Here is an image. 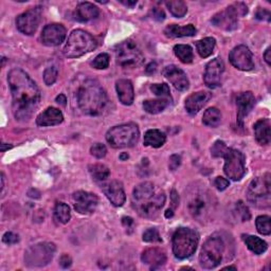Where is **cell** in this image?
<instances>
[{
  "mask_svg": "<svg viewBox=\"0 0 271 271\" xmlns=\"http://www.w3.org/2000/svg\"><path fill=\"white\" fill-rule=\"evenodd\" d=\"M8 82L12 94V108L15 119L28 121L39 105L40 93L36 83L28 73L18 68L9 72Z\"/></svg>",
  "mask_w": 271,
  "mask_h": 271,
  "instance_id": "6da1fadb",
  "label": "cell"
},
{
  "mask_svg": "<svg viewBox=\"0 0 271 271\" xmlns=\"http://www.w3.org/2000/svg\"><path fill=\"white\" fill-rule=\"evenodd\" d=\"M132 207L138 214L145 218H155L160 213L166 200L161 189H156L152 183H142L133 189Z\"/></svg>",
  "mask_w": 271,
  "mask_h": 271,
  "instance_id": "7a4b0ae2",
  "label": "cell"
},
{
  "mask_svg": "<svg viewBox=\"0 0 271 271\" xmlns=\"http://www.w3.org/2000/svg\"><path fill=\"white\" fill-rule=\"evenodd\" d=\"M76 103L84 115L98 117L103 114L108 104V98L99 82L87 78L76 92Z\"/></svg>",
  "mask_w": 271,
  "mask_h": 271,
  "instance_id": "3957f363",
  "label": "cell"
},
{
  "mask_svg": "<svg viewBox=\"0 0 271 271\" xmlns=\"http://www.w3.org/2000/svg\"><path fill=\"white\" fill-rule=\"evenodd\" d=\"M187 206L191 216L199 222L210 221L216 211L217 200L202 184H194L187 192Z\"/></svg>",
  "mask_w": 271,
  "mask_h": 271,
  "instance_id": "277c9868",
  "label": "cell"
},
{
  "mask_svg": "<svg viewBox=\"0 0 271 271\" xmlns=\"http://www.w3.org/2000/svg\"><path fill=\"white\" fill-rule=\"evenodd\" d=\"M199 243V234L191 228H178L173 235V253L179 259L193 255Z\"/></svg>",
  "mask_w": 271,
  "mask_h": 271,
  "instance_id": "5b68a950",
  "label": "cell"
},
{
  "mask_svg": "<svg viewBox=\"0 0 271 271\" xmlns=\"http://www.w3.org/2000/svg\"><path fill=\"white\" fill-rule=\"evenodd\" d=\"M97 46L98 42L92 34L83 30H74L68 37L64 47V54L66 58L76 59L94 51Z\"/></svg>",
  "mask_w": 271,
  "mask_h": 271,
  "instance_id": "8992f818",
  "label": "cell"
},
{
  "mask_svg": "<svg viewBox=\"0 0 271 271\" xmlns=\"http://www.w3.org/2000/svg\"><path fill=\"white\" fill-rule=\"evenodd\" d=\"M139 136L137 124L127 123L110 128L106 133V141L114 149L131 148L138 142Z\"/></svg>",
  "mask_w": 271,
  "mask_h": 271,
  "instance_id": "52a82bcc",
  "label": "cell"
},
{
  "mask_svg": "<svg viewBox=\"0 0 271 271\" xmlns=\"http://www.w3.org/2000/svg\"><path fill=\"white\" fill-rule=\"evenodd\" d=\"M225 251V243L220 235H213L203 244L199 264L205 269H214L220 265Z\"/></svg>",
  "mask_w": 271,
  "mask_h": 271,
  "instance_id": "ba28073f",
  "label": "cell"
},
{
  "mask_svg": "<svg viewBox=\"0 0 271 271\" xmlns=\"http://www.w3.org/2000/svg\"><path fill=\"white\" fill-rule=\"evenodd\" d=\"M247 199L252 206L259 209H267L271 205V182L270 174L253 179L247 190Z\"/></svg>",
  "mask_w": 271,
  "mask_h": 271,
  "instance_id": "9c48e42d",
  "label": "cell"
},
{
  "mask_svg": "<svg viewBox=\"0 0 271 271\" xmlns=\"http://www.w3.org/2000/svg\"><path fill=\"white\" fill-rule=\"evenodd\" d=\"M248 13V8L242 3H236L213 16L212 24L222 30L232 31L239 26V18Z\"/></svg>",
  "mask_w": 271,
  "mask_h": 271,
  "instance_id": "30bf717a",
  "label": "cell"
},
{
  "mask_svg": "<svg viewBox=\"0 0 271 271\" xmlns=\"http://www.w3.org/2000/svg\"><path fill=\"white\" fill-rule=\"evenodd\" d=\"M117 64L123 68H134L142 64L144 56L133 40L127 39L117 44L115 49Z\"/></svg>",
  "mask_w": 271,
  "mask_h": 271,
  "instance_id": "8fae6325",
  "label": "cell"
},
{
  "mask_svg": "<svg viewBox=\"0 0 271 271\" xmlns=\"http://www.w3.org/2000/svg\"><path fill=\"white\" fill-rule=\"evenodd\" d=\"M55 250L56 247L53 243L33 245L25 252V264L31 268L46 266L52 261Z\"/></svg>",
  "mask_w": 271,
  "mask_h": 271,
  "instance_id": "7c38bea8",
  "label": "cell"
},
{
  "mask_svg": "<svg viewBox=\"0 0 271 271\" xmlns=\"http://www.w3.org/2000/svg\"><path fill=\"white\" fill-rule=\"evenodd\" d=\"M223 158H224V165H223L224 174L230 179L234 180V182H239V180H241L244 177L246 173L245 155L237 150L228 149Z\"/></svg>",
  "mask_w": 271,
  "mask_h": 271,
  "instance_id": "4fadbf2b",
  "label": "cell"
},
{
  "mask_svg": "<svg viewBox=\"0 0 271 271\" xmlns=\"http://www.w3.org/2000/svg\"><path fill=\"white\" fill-rule=\"evenodd\" d=\"M41 18V8H32L16 18V27L19 32L26 35H32L35 33Z\"/></svg>",
  "mask_w": 271,
  "mask_h": 271,
  "instance_id": "5bb4252c",
  "label": "cell"
},
{
  "mask_svg": "<svg viewBox=\"0 0 271 271\" xmlns=\"http://www.w3.org/2000/svg\"><path fill=\"white\" fill-rule=\"evenodd\" d=\"M229 61L236 69L242 71H250L254 68L252 52L245 44H240L230 52Z\"/></svg>",
  "mask_w": 271,
  "mask_h": 271,
  "instance_id": "9a60e30c",
  "label": "cell"
},
{
  "mask_svg": "<svg viewBox=\"0 0 271 271\" xmlns=\"http://www.w3.org/2000/svg\"><path fill=\"white\" fill-rule=\"evenodd\" d=\"M72 201L76 212L84 214V215L94 213L99 203V199L96 194L85 191H77L73 193Z\"/></svg>",
  "mask_w": 271,
  "mask_h": 271,
  "instance_id": "2e32d148",
  "label": "cell"
},
{
  "mask_svg": "<svg viewBox=\"0 0 271 271\" xmlns=\"http://www.w3.org/2000/svg\"><path fill=\"white\" fill-rule=\"evenodd\" d=\"M224 71V64L220 58H216L210 61L207 66L203 81L209 88H217L221 84V77Z\"/></svg>",
  "mask_w": 271,
  "mask_h": 271,
  "instance_id": "e0dca14e",
  "label": "cell"
},
{
  "mask_svg": "<svg viewBox=\"0 0 271 271\" xmlns=\"http://www.w3.org/2000/svg\"><path fill=\"white\" fill-rule=\"evenodd\" d=\"M40 37L42 43L46 46H59L66 38V29L60 24L48 25L43 28Z\"/></svg>",
  "mask_w": 271,
  "mask_h": 271,
  "instance_id": "ac0fdd59",
  "label": "cell"
},
{
  "mask_svg": "<svg viewBox=\"0 0 271 271\" xmlns=\"http://www.w3.org/2000/svg\"><path fill=\"white\" fill-rule=\"evenodd\" d=\"M255 104V98L251 92L241 93L236 97V107H237V123L241 127L244 126V120L249 115Z\"/></svg>",
  "mask_w": 271,
  "mask_h": 271,
  "instance_id": "d6986e66",
  "label": "cell"
},
{
  "mask_svg": "<svg viewBox=\"0 0 271 271\" xmlns=\"http://www.w3.org/2000/svg\"><path fill=\"white\" fill-rule=\"evenodd\" d=\"M163 75L180 92H185L190 87V81L186 72L175 65L166 66L163 70Z\"/></svg>",
  "mask_w": 271,
  "mask_h": 271,
  "instance_id": "ffe728a7",
  "label": "cell"
},
{
  "mask_svg": "<svg viewBox=\"0 0 271 271\" xmlns=\"http://www.w3.org/2000/svg\"><path fill=\"white\" fill-rule=\"evenodd\" d=\"M143 264L149 265L152 269H157L163 266L166 262V253L161 248L152 247L145 249L141 255Z\"/></svg>",
  "mask_w": 271,
  "mask_h": 271,
  "instance_id": "44dd1931",
  "label": "cell"
},
{
  "mask_svg": "<svg viewBox=\"0 0 271 271\" xmlns=\"http://www.w3.org/2000/svg\"><path fill=\"white\" fill-rule=\"evenodd\" d=\"M212 98V95L208 92H198L192 94L186 100V109L190 115L194 116L201 110V108L205 106L208 101Z\"/></svg>",
  "mask_w": 271,
  "mask_h": 271,
  "instance_id": "7402d4cb",
  "label": "cell"
},
{
  "mask_svg": "<svg viewBox=\"0 0 271 271\" xmlns=\"http://www.w3.org/2000/svg\"><path fill=\"white\" fill-rule=\"evenodd\" d=\"M104 193L108 200L114 205L115 207H122L126 200L125 192H124L123 185L118 182V180H114V182L109 183L104 188Z\"/></svg>",
  "mask_w": 271,
  "mask_h": 271,
  "instance_id": "603a6c76",
  "label": "cell"
},
{
  "mask_svg": "<svg viewBox=\"0 0 271 271\" xmlns=\"http://www.w3.org/2000/svg\"><path fill=\"white\" fill-rule=\"evenodd\" d=\"M63 121H64L63 112L55 107H48L36 118V124L38 126L42 127L59 125V124H61Z\"/></svg>",
  "mask_w": 271,
  "mask_h": 271,
  "instance_id": "cb8c5ba5",
  "label": "cell"
},
{
  "mask_svg": "<svg viewBox=\"0 0 271 271\" xmlns=\"http://www.w3.org/2000/svg\"><path fill=\"white\" fill-rule=\"evenodd\" d=\"M116 90L118 98L123 105L129 106L132 104L134 99V92L132 83L129 80H119L116 82Z\"/></svg>",
  "mask_w": 271,
  "mask_h": 271,
  "instance_id": "d4e9b609",
  "label": "cell"
},
{
  "mask_svg": "<svg viewBox=\"0 0 271 271\" xmlns=\"http://www.w3.org/2000/svg\"><path fill=\"white\" fill-rule=\"evenodd\" d=\"M99 14H100V11L94 4L81 3L76 7L74 17L77 21L86 22V21L98 18Z\"/></svg>",
  "mask_w": 271,
  "mask_h": 271,
  "instance_id": "484cf974",
  "label": "cell"
},
{
  "mask_svg": "<svg viewBox=\"0 0 271 271\" xmlns=\"http://www.w3.org/2000/svg\"><path fill=\"white\" fill-rule=\"evenodd\" d=\"M270 121L269 119H261L254 124V136L255 140L261 145H268L271 140L270 131Z\"/></svg>",
  "mask_w": 271,
  "mask_h": 271,
  "instance_id": "4316f807",
  "label": "cell"
},
{
  "mask_svg": "<svg viewBox=\"0 0 271 271\" xmlns=\"http://www.w3.org/2000/svg\"><path fill=\"white\" fill-rule=\"evenodd\" d=\"M197 32L196 28L193 25H188L180 27L178 25H169L164 29L165 36L169 38L185 37V36H193Z\"/></svg>",
  "mask_w": 271,
  "mask_h": 271,
  "instance_id": "83f0119b",
  "label": "cell"
},
{
  "mask_svg": "<svg viewBox=\"0 0 271 271\" xmlns=\"http://www.w3.org/2000/svg\"><path fill=\"white\" fill-rule=\"evenodd\" d=\"M166 141V136L159 129H150L144 134V145L151 148H161Z\"/></svg>",
  "mask_w": 271,
  "mask_h": 271,
  "instance_id": "f1b7e54d",
  "label": "cell"
},
{
  "mask_svg": "<svg viewBox=\"0 0 271 271\" xmlns=\"http://www.w3.org/2000/svg\"><path fill=\"white\" fill-rule=\"evenodd\" d=\"M243 241L248 247V249L255 254H263L267 250V243L257 236L244 234L242 235Z\"/></svg>",
  "mask_w": 271,
  "mask_h": 271,
  "instance_id": "f546056e",
  "label": "cell"
},
{
  "mask_svg": "<svg viewBox=\"0 0 271 271\" xmlns=\"http://www.w3.org/2000/svg\"><path fill=\"white\" fill-rule=\"evenodd\" d=\"M169 105L167 99H158V100H146L143 102L144 110L151 115H157L162 112Z\"/></svg>",
  "mask_w": 271,
  "mask_h": 271,
  "instance_id": "4dcf8cb0",
  "label": "cell"
},
{
  "mask_svg": "<svg viewBox=\"0 0 271 271\" xmlns=\"http://www.w3.org/2000/svg\"><path fill=\"white\" fill-rule=\"evenodd\" d=\"M215 44H216L215 38L213 37L202 38L196 42L197 52L203 59L209 58V56L213 53L214 48H215Z\"/></svg>",
  "mask_w": 271,
  "mask_h": 271,
  "instance_id": "1f68e13d",
  "label": "cell"
},
{
  "mask_svg": "<svg viewBox=\"0 0 271 271\" xmlns=\"http://www.w3.org/2000/svg\"><path fill=\"white\" fill-rule=\"evenodd\" d=\"M202 122L209 127H217L221 122V112L216 107H211L206 110L202 117Z\"/></svg>",
  "mask_w": 271,
  "mask_h": 271,
  "instance_id": "d6a6232c",
  "label": "cell"
},
{
  "mask_svg": "<svg viewBox=\"0 0 271 271\" xmlns=\"http://www.w3.org/2000/svg\"><path fill=\"white\" fill-rule=\"evenodd\" d=\"M71 218V212L70 208L64 202L56 203L54 208V219L60 223H68Z\"/></svg>",
  "mask_w": 271,
  "mask_h": 271,
  "instance_id": "836d02e7",
  "label": "cell"
},
{
  "mask_svg": "<svg viewBox=\"0 0 271 271\" xmlns=\"http://www.w3.org/2000/svg\"><path fill=\"white\" fill-rule=\"evenodd\" d=\"M174 52L180 62L184 64H190L194 60L193 49L189 44H176L174 47Z\"/></svg>",
  "mask_w": 271,
  "mask_h": 271,
  "instance_id": "e575fe53",
  "label": "cell"
},
{
  "mask_svg": "<svg viewBox=\"0 0 271 271\" xmlns=\"http://www.w3.org/2000/svg\"><path fill=\"white\" fill-rule=\"evenodd\" d=\"M89 173L97 182H104L110 176V169L105 164L96 163L89 165Z\"/></svg>",
  "mask_w": 271,
  "mask_h": 271,
  "instance_id": "d590c367",
  "label": "cell"
},
{
  "mask_svg": "<svg viewBox=\"0 0 271 271\" xmlns=\"http://www.w3.org/2000/svg\"><path fill=\"white\" fill-rule=\"evenodd\" d=\"M165 5L171 14L177 18H182L188 13V7L182 0H171L166 2Z\"/></svg>",
  "mask_w": 271,
  "mask_h": 271,
  "instance_id": "8d00e7d4",
  "label": "cell"
},
{
  "mask_svg": "<svg viewBox=\"0 0 271 271\" xmlns=\"http://www.w3.org/2000/svg\"><path fill=\"white\" fill-rule=\"evenodd\" d=\"M270 216L268 215H262L258 216L255 220L256 229L258 233H261L263 235H270L271 233V224H270Z\"/></svg>",
  "mask_w": 271,
  "mask_h": 271,
  "instance_id": "74e56055",
  "label": "cell"
},
{
  "mask_svg": "<svg viewBox=\"0 0 271 271\" xmlns=\"http://www.w3.org/2000/svg\"><path fill=\"white\" fill-rule=\"evenodd\" d=\"M235 212H236L237 217H239L242 221H248L251 218L250 211L243 201H237L236 202Z\"/></svg>",
  "mask_w": 271,
  "mask_h": 271,
  "instance_id": "f35d334b",
  "label": "cell"
},
{
  "mask_svg": "<svg viewBox=\"0 0 271 271\" xmlns=\"http://www.w3.org/2000/svg\"><path fill=\"white\" fill-rule=\"evenodd\" d=\"M58 74H59L58 68L54 67V66L48 67L43 72V81H44V83H46V85H48V86L53 85L56 81V78H58Z\"/></svg>",
  "mask_w": 271,
  "mask_h": 271,
  "instance_id": "ab89813d",
  "label": "cell"
},
{
  "mask_svg": "<svg viewBox=\"0 0 271 271\" xmlns=\"http://www.w3.org/2000/svg\"><path fill=\"white\" fill-rule=\"evenodd\" d=\"M152 93L157 96V97H162V98H167L171 97V90H169L168 85L166 84H153L151 86Z\"/></svg>",
  "mask_w": 271,
  "mask_h": 271,
  "instance_id": "60d3db41",
  "label": "cell"
},
{
  "mask_svg": "<svg viewBox=\"0 0 271 271\" xmlns=\"http://www.w3.org/2000/svg\"><path fill=\"white\" fill-rule=\"evenodd\" d=\"M143 241L146 243H161V236L157 229L151 228L143 233Z\"/></svg>",
  "mask_w": 271,
  "mask_h": 271,
  "instance_id": "b9f144b4",
  "label": "cell"
},
{
  "mask_svg": "<svg viewBox=\"0 0 271 271\" xmlns=\"http://www.w3.org/2000/svg\"><path fill=\"white\" fill-rule=\"evenodd\" d=\"M109 55L107 53H101L93 62V66L96 69H106L109 66Z\"/></svg>",
  "mask_w": 271,
  "mask_h": 271,
  "instance_id": "7bdbcfd3",
  "label": "cell"
},
{
  "mask_svg": "<svg viewBox=\"0 0 271 271\" xmlns=\"http://www.w3.org/2000/svg\"><path fill=\"white\" fill-rule=\"evenodd\" d=\"M227 151H228L227 145L224 144V142L218 140L214 143L211 148V155L215 158H219V157L223 158V156L225 155V153H227Z\"/></svg>",
  "mask_w": 271,
  "mask_h": 271,
  "instance_id": "ee69618b",
  "label": "cell"
},
{
  "mask_svg": "<svg viewBox=\"0 0 271 271\" xmlns=\"http://www.w3.org/2000/svg\"><path fill=\"white\" fill-rule=\"evenodd\" d=\"M90 153L92 155L98 159H102V158H104L107 154V149L104 144L102 143H96L92 146V149H90Z\"/></svg>",
  "mask_w": 271,
  "mask_h": 271,
  "instance_id": "f6af8a7d",
  "label": "cell"
},
{
  "mask_svg": "<svg viewBox=\"0 0 271 271\" xmlns=\"http://www.w3.org/2000/svg\"><path fill=\"white\" fill-rule=\"evenodd\" d=\"M3 241L7 245H14V244L18 243L19 237L17 234H15L13 232H7L3 237Z\"/></svg>",
  "mask_w": 271,
  "mask_h": 271,
  "instance_id": "bcb514c9",
  "label": "cell"
},
{
  "mask_svg": "<svg viewBox=\"0 0 271 271\" xmlns=\"http://www.w3.org/2000/svg\"><path fill=\"white\" fill-rule=\"evenodd\" d=\"M229 185H230L229 180L223 177H216L215 180H214V186H215L216 189L219 191H224L229 187Z\"/></svg>",
  "mask_w": 271,
  "mask_h": 271,
  "instance_id": "7dc6e473",
  "label": "cell"
},
{
  "mask_svg": "<svg viewBox=\"0 0 271 271\" xmlns=\"http://www.w3.org/2000/svg\"><path fill=\"white\" fill-rule=\"evenodd\" d=\"M182 163V157L179 155H172L169 157V169H172V171H175V169L178 168V166Z\"/></svg>",
  "mask_w": 271,
  "mask_h": 271,
  "instance_id": "c3c4849f",
  "label": "cell"
},
{
  "mask_svg": "<svg viewBox=\"0 0 271 271\" xmlns=\"http://www.w3.org/2000/svg\"><path fill=\"white\" fill-rule=\"evenodd\" d=\"M255 17L259 20H270V12L266 9H258Z\"/></svg>",
  "mask_w": 271,
  "mask_h": 271,
  "instance_id": "681fc988",
  "label": "cell"
},
{
  "mask_svg": "<svg viewBox=\"0 0 271 271\" xmlns=\"http://www.w3.org/2000/svg\"><path fill=\"white\" fill-rule=\"evenodd\" d=\"M152 14H153V18L158 21H162L165 18V14L161 9H157V8L153 9Z\"/></svg>",
  "mask_w": 271,
  "mask_h": 271,
  "instance_id": "f907efd6",
  "label": "cell"
},
{
  "mask_svg": "<svg viewBox=\"0 0 271 271\" xmlns=\"http://www.w3.org/2000/svg\"><path fill=\"white\" fill-rule=\"evenodd\" d=\"M71 263H72V259L71 257L68 255V254H63L60 258V264L63 268H68L71 266Z\"/></svg>",
  "mask_w": 271,
  "mask_h": 271,
  "instance_id": "816d5d0a",
  "label": "cell"
},
{
  "mask_svg": "<svg viewBox=\"0 0 271 271\" xmlns=\"http://www.w3.org/2000/svg\"><path fill=\"white\" fill-rule=\"evenodd\" d=\"M122 223L124 224V227H125V228L130 229V228H132V225H133V219L130 218V217H123L122 218Z\"/></svg>",
  "mask_w": 271,
  "mask_h": 271,
  "instance_id": "f5cc1de1",
  "label": "cell"
},
{
  "mask_svg": "<svg viewBox=\"0 0 271 271\" xmlns=\"http://www.w3.org/2000/svg\"><path fill=\"white\" fill-rule=\"evenodd\" d=\"M156 70H157V64L155 62H152L148 67H146V69H145V71L148 74H153Z\"/></svg>",
  "mask_w": 271,
  "mask_h": 271,
  "instance_id": "db71d44e",
  "label": "cell"
},
{
  "mask_svg": "<svg viewBox=\"0 0 271 271\" xmlns=\"http://www.w3.org/2000/svg\"><path fill=\"white\" fill-rule=\"evenodd\" d=\"M172 205H173V209H175V208H177L178 207V205H179V197H178V195H177V193H176V191H173L172 192Z\"/></svg>",
  "mask_w": 271,
  "mask_h": 271,
  "instance_id": "11a10c76",
  "label": "cell"
},
{
  "mask_svg": "<svg viewBox=\"0 0 271 271\" xmlns=\"http://www.w3.org/2000/svg\"><path fill=\"white\" fill-rule=\"evenodd\" d=\"M56 102H58L59 104L65 106L66 105V102H67V99H66V97L64 95H60L59 97H56Z\"/></svg>",
  "mask_w": 271,
  "mask_h": 271,
  "instance_id": "9f6ffc18",
  "label": "cell"
},
{
  "mask_svg": "<svg viewBox=\"0 0 271 271\" xmlns=\"http://www.w3.org/2000/svg\"><path fill=\"white\" fill-rule=\"evenodd\" d=\"M264 59L266 61V63L268 65L271 64V58H270V48H268L266 51H265V54H264Z\"/></svg>",
  "mask_w": 271,
  "mask_h": 271,
  "instance_id": "6f0895ef",
  "label": "cell"
},
{
  "mask_svg": "<svg viewBox=\"0 0 271 271\" xmlns=\"http://www.w3.org/2000/svg\"><path fill=\"white\" fill-rule=\"evenodd\" d=\"M123 5H125V6H127V7H130V8H132L133 6H136V5H137V0H133V2H121Z\"/></svg>",
  "mask_w": 271,
  "mask_h": 271,
  "instance_id": "680465c9",
  "label": "cell"
},
{
  "mask_svg": "<svg viewBox=\"0 0 271 271\" xmlns=\"http://www.w3.org/2000/svg\"><path fill=\"white\" fill-rule=\"evenodd\" d=\"M12 148V145H6V143H3L2 144V152H5L6 150H9Z\"/></svg>",
  "mask_w": 271,
  "mask_h": 271,
  "instance_id": "91938a15",
  "label": "cell"
},
{
  "mask_svg": "<svg viewBox=\"0 0 271 271\" xmlns=\"http://www.w3.org/2000/svg\"><path fill=\"white\" fill-rule=\"evenodd\" d=\"M172 216H173V210H172V209H171V210L168 209V210L166 211V213H165V217L168 218V217H172Z\"/></svg>",
  "mask_w": 271,
  "mask_h": 271,
  "instance_id": "94428289",
  "label": "cell"
},
{
  "mask_svg": "<svg viewBox=\"0 0 271 271\" xmlns=\"http://www.w3.org/2000/svg\"><path fill=\"white\" fill-rule=\"evenodd\" d=\"M120 159L121 160H125V159H128V155L125 154V153H123L120 155Z\"/></svg>",
  "mask_w": 271,
  "mask_h": 271,
  "instance_id": "6125c7cd",
  "label": "cell"
},
{
  "mask_svg": "<svg viewBox=\"0 0 271 271\" xmlns=\"http://www.w3.org/2000/svg\"><path fill=\"white\" fill-rule=\"evenodd\" d=\"M223 269H236V267H234V266H229V267H225V268H223Z\"/></svg>",
  "mask_w": 271,
  "mask_h": 271,
  "instance_id": "be15d7a7",
  "label": "cell"
}]
</instances>
